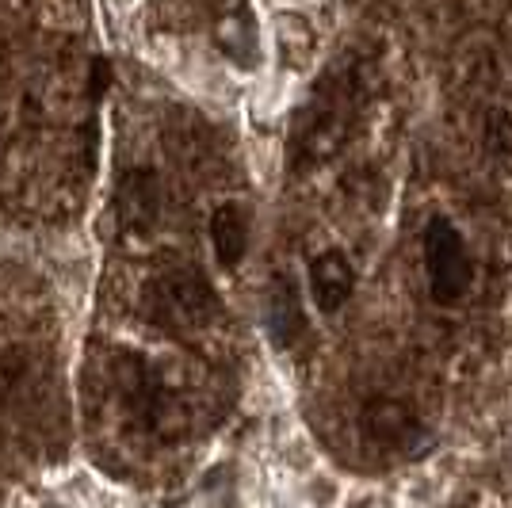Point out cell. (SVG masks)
Listing matches in <instances>:
<instances>
[{
    "instance_id": "cell-8",
    "label": "cell",
    "mask_w": 512,
    "mask_h": 508,
    "mask_svg": "<svg viewBox=\"0 0 512 508\" xmlns=\"http://www.w3.org/2000/svg\"><path fill=\"white\" fill-rule=\"evenodd\" d=\"M482 146L493 157H512V115L505 107H490L486 123H482Z\"/></svg>"
},
{
    "instance_id": "cell-9",
    "label": "cell",
    "mask_w": 512,
    "mask_h": 508,
    "mask_svg": "<svg viewBox=\"0 0 512 508\" xmlns=\"http://www.w3.org/2000/svg\"><path fill=\"white\" fill-rule=\"evenodd\" d=\"M107 85H111V62L107 58H92V65H88V96L100 100Z\"/></svg>"
},
{
    "instance_id": "cell-2",
    "label": "cell",
    "mask_w": 512,
    "mask_h": 508,
    "mask_svg": "<svg viewBox=\"0 0 512 508\" xmlns=\"http://www.w3.org/2000/svg\"><path fill=\"white\" fill-rule=\"evenodd\" d=\"M421 253H425L428 295L436 306H459L474 283V260H470L467 237L448 214H432L421 233Z\"/></svg>"
},
{
    "instance_id": "cell-3",
    "label": "cell",
    "mask_w": 512,
    "mask_h": 508,
    "mask_svg": "<svg viewBox=\"0 0 512 508\" xmlns=\"http://www.w3.org/2000/svg\"><path fill=\"white\" fill-rule=\"evenodd\" d=\"M360 432L371 447H383V451H413V444L425 436V424H421V417H417L402 398L375 394V398H367L360 409Z\"/></svg>"
},
{
    "instance_id": "cell-4",
    "label": "cell",
    "mask_w": 512,
    "mask_h": 508,
    "mask_svg": "<svg viewBox=\"0 0 512 508\" xmlns=\"http://www.w3.org/2000/svg\"><path fill=\"white\" fill-rule=\"evenodd\" d=\"M115 218L123 233H150L161 218V184L153 169H130L115 188Z\"/></svg>"
},
{
    "instance_id": "cell-6",
    "label": "cell",
    "mask_w": 512,
    "mask_h": 508,
    "mask_svg": "<svg viewBox=\"0 0 512 508\" xmlns=\"http://www.w3.org/2000/svg\"><path fill=\"white\" fill-rule=\"evenodd\" d=\"M207 233H211V249L218 256L222 268H237L245 256H249V241H253V222H249V211L226 199L211 211V222H207Z\"/></svg>"
},
{
    "instance_id": "cell-7",
    "label": "cell",
    "mask_w": 512,
    "mask_h": 508,
    "mask_svg": "<svg viewBox=\"0 0 512 508\" xmlns=\"http://www.w3.org/2000/svg\"><path fill=\"white\" fill-rule=\"evenodd\" d=\"M264 321L276 348H291L299 344L306 333V310H302V295L291 276H276L268 287V306H264Z\"/></svg>"
},
{
    "instance_id": "cell-1",
    "label": "cell",
    "mask_w": 512,
    "mask_h": 508,
    "mask_svg": "<svg viewBox=\"0 0 512 508\" xmlns=\"http://www.w3.org/2000/svg\"><path fill=\"white\" fill-rule=\"evenodd\" d=\"M142 314L157 329L195 333L207 329L218 314V291L199 268H169L142 287Z\"/></svg>"
},
{
    "instance_id": "cell-5",
    "label": "cell",
    "mask_w": 512,
    "mask_h": 508,
    "mask_svg": "<svg viewBox=\"0 0 512 508\" xmlns=\"http://www.w3.org/2000/svg\"><path fill=\"white\" fill-rule=\"evenodd\" d=\"M306 279H310V298L321 314H341L356 295V268L341 249H321L318 256H310Z\"/></svg>"
}]
</instances>
